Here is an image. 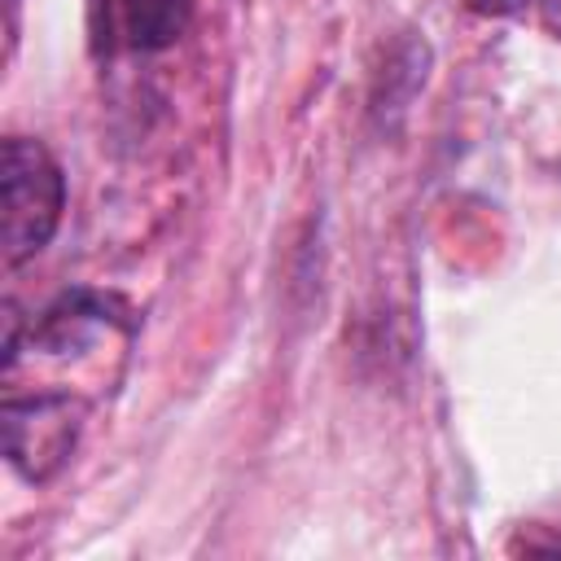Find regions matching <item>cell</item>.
I'll list each match as a JSON object with an SVG mask.
<instances>
[{
    "instance_id": "cell-1",
    "label": "cell",
    "mask_w": 561,
    "mask_h": 561,
    "mask_svg": "<svg viewBox=\"0 0 561 561\" xmlns=\"http://www.w3.org/2000/svg\"><path fill=\"white\" fill-rule=\"evenodd\" d=\"M66 210V175L57 158L26 136H9L0 153V245L4 267L35 259Z\"/></svg>"
},
{
    "instance_id": "cell-2",
    "label": "cell",
    "mask_w": 561,
    "mask_h": 561,
    "mask_svg": "<svg viewBox=\"0 0 561 561\" xmlns=\"http://www.w3.org/2000/svg\"><path fill=\"white\" fill-rule=\"evenodd\" d=\"M79 421H83V403H75L70 394L9 399L0 408V425H4V456L13 473L26 482H48L75 451Z\"/></svg>"
},
{
    "instance_id": "cell-3",
    "label": "cell",
    "mask_w": 561,
    "mask_h": 561,
    "mask_svg": "<svg viewBox=\"0 0 561 561\" xmlns=\"http://www.w3.org/2000/svg\"><path fill=\"white\" fill-rule=\"evenodd\" d=\"M188 9L193 0H92V39L105 53L114 44L158 53L184 35Z\"/></svg>"
},
{
    "instance_id": "cell-4",
    "label": "cell",
    "mask_w": 561,
    "mask_h": 561,
    "mask_svg": "<svg viewBox=\"0 0 561 561\" xmlns=\"http://www.w3.org/2000/svg\"><path fill=\"white\" fill-rule=\"evenodd\" d=\"M425 75H430V44L416 39V35H403L386 53V61H381V70L373 79V96H368V110H373L381 131L399 127V118L408 114L412 96L425 88Z\"/></svg>"
},
{
    "instance_id": "cell-5",
    "label": "cell",
    "mask_w": 561,
    "mask_h": 561,
    "mask_svg": "<svg viewBox=\"0 0 561 561\" xmlns=\"http://www.w3.org/2000/svg\"><path fill=\"white\" fill-rule=\"evenodd\" d=\"M114 302L92 294V289H70L61 294L44 316L39 324H31V346H39L44 355H70L75 346H83L101 324H110L114 316Z\"/></svg>"
},
{
    "instance_id": "cell-6",
    "label": "cell",
    "mask_w": 561,
    "mask_h": 561,
    "mask_svg": "<svg viewBox=\"0 0 561 561\" xmlns=\"http://www.w3.org/2000/svg\"><path fill=\"white\" fill-rule=\"evenodd\" d=\"M535 9H539V18H543V26H548L552 35H561V0H535Z\"/></svg>"
},
{
    "instance_id": "cell-7",
    "label": "cell",
    "mask_w": 561,
    "mask_h": 561,
    "mask_svg": "<svg viewBox=\"0 0 561 561\" xmlns=\"http://www.w3.org/2000/svg\"><path fill=\"white\" fill-rule=\"evenodd\" d=\"M522 0H473V9L478 13H513Z\"/></svg>"
},
{
    "instance_id": "cell-8",
    "label": "cell",
    "mask_w": 561,
    "mask_h": 561,
    "mask_svg": "<svg viewBox=\"0 0 561 561\" xmlns=\"http://www.w3.org/2000/svg\"><path fill=\"white\" fill-rule=\"evenodd\" d=\"M13 18H18V0H9V26H13Z\"/></svg>"
}]
</instances>
